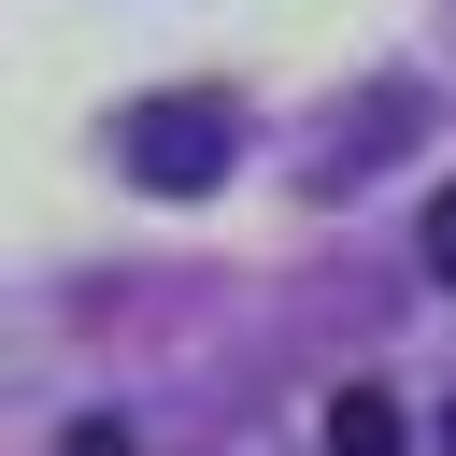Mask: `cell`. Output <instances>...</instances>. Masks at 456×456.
I'll return each mask as SVG.
<instances>
[{
    "mask_svg": "<svg viewBox=\"0 0 456 456\" xmlns=\"http://www.w3.org/2000/svg\"><path fill=\"white\" fill-rule=\"evenodd\" d=\"M71 456H142V442H128V413H86V428H71Z\"/></svg>",
    "mask_w": 456,
    "mask_h": 456,
    "instance_id": "3",
    "label": "cell"
},
{
    "mask_svg": "<svg viewBox=\"0 0 456 456\" xmlns=\"http://www.w3.org/2000/svg\"><path fill=\"white\" fill-rule=\"evenodd\" d=\"M114 157H128V185H157V200H200V185H228V157H242V114H228L214 86H171V100H142V114L114 128Z\"/></svg>",
    "mask_w": 456,
    "mask_h": 456,
    "instance_id": "1",
    "label": "cell"
},
{
    "mask_svg": "<svg viewBox=\"0 0 456 456\" xmlns=\"http://www.w3.org/2000/svg\"><path fill=\"white\" fill-rule=\"evenodd\" d=\"M328 456H399V399L385 385H342L328 399Z\"/></svg>",
    "mask_w": 456,
    "mask_h": 456,
    "instance_id": "2",
    "label": "cell"
},
{
    "mask_svg": "<svg viewBox=\"0 0 456 456\" xmlns=\"http://www.w3.org/2000/svg\"><path fill=\"white\" fill-rule=\"evenodd\" d=\"M428 271H442V285H456V185H442V200H428Z\"/></svg>",
    "mask_w": 456,
    "mask_h": 456,
    "instance_id": "4",
    "label": "cell"
}]
</instances>
